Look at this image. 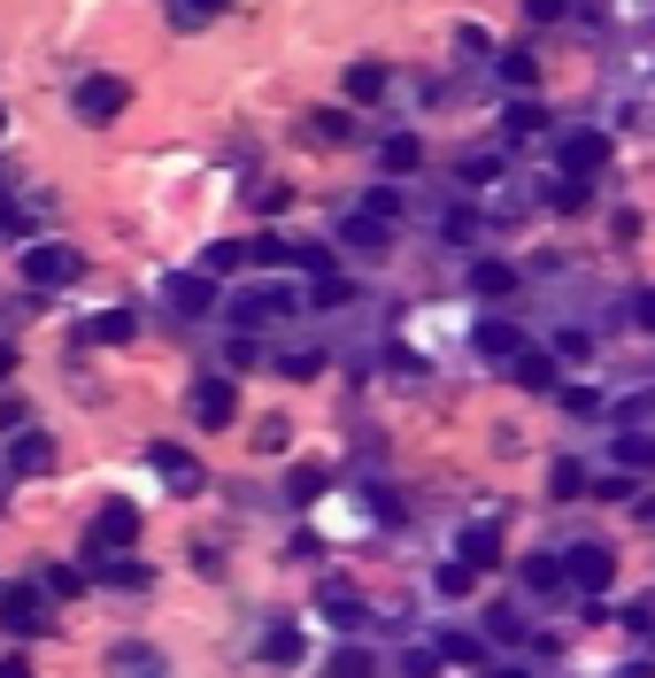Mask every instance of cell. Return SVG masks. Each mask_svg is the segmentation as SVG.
<instances>
[{"label":"cell","mask_w":655,"mask_h":678,"mask_svg":"<svg viewBox=\"0 0 655 678\" xmlns=\"http://www.w3.org/2000/svg\"><path fill=\"white\" fill-rule=\"evenodd\" d=\"M78 270H85L78 247H23V286H39V294H62Z\"/></svg>","instance_id":"1"},{"label":"cell","mask_w":655,"mask_h":678,"mask_svg":"<svg viewBox=\"0 0 655 678\" xmlns=\"http://www.w3.org/2000/svg\"><path fill=\"white\" fill-rule=\"evenodd\" d=\"M301 301H294V286H247L239 301H232V325L239 332H263V325H278V317H294Z\"/></svg>","instance_id":"2"},{"label":"cell","mask_w":655,"mask_h":678,"mask_svg":"<svg viewBox=\"0 0 655 678\" xmlns=\"http://www.w3.org/2000/svg\"><path fill=\"white\" fill-rule=\"evenodd\" d=\"M0 625L8 633H23V640H39L54 617H47V586H0Z\"/></svg>","instance_id":"3"},{"label":"cell","mask_w":655,"mask_h":678,"mask_svg":"<svg viewBox=\"0 0 655 678\" xmlns=\"http://www.w3.org/2000/svg\"><path fill=\"white\" fill-rule=\"evenodd\" d=\"M140 540V508L132 502H101V516H93V540H85V555H124Z\"/></svg>","instance_id":"4"},{"label":"cell","mask_w":655,"mask_h":678,"mask_svg":"<svg viewBox=\"0 0 655 678\" xmlns=\"http://www.w3.org/2000/svg\"><path fill=\"white\" fill-rule=\"evenodd\" d=\"M132 109V85L124 78H85L78 85V124H116Z\"/></svg>","instance_id":"5"},{"label":"cell","mask_w":655,"mask_h":678,"mask_svg":"<svg viewBox=\"0 0 655 678\" xmlns=\"http://www.w3.org/2000/svg\"><path fill=\"white\" fill-rule=\"evenodd\" d=\"M563 578H571L579 594H610V578H617V555H610V547H571V555H563Z\"/></svg>","instance_id":"6"},{"label":"cell","mask_w":655,"mask_h":678,"mask_svg":"<svg viewBox=\"0 0 655 678\" xmlns=\"http://www.w3.org/2000/svg\"><path fill=\"white\" fill-rule=\"evenodd\" d=\"M602 170H610V132L586 124V132L563 140V177H602Z\"/></svg>","instance_id":"7"},{"label":"cell","mask_w":655,"mask_h":678,"mask_svg":"<svg viewBox=\"0 0 655 678\" xmlns=\"http://www.w3.org/2000/svg\"><path fill=\"white\" fill-rule=\"evenodd\" d=\"M147 471L163 479L170 494H201V463H193L185 448H170V440H155V448H147Z\"/></svg>","instance_id":"8"},{"label":"cell","mask_w":655,"mask_h":678,"mask_svg":"<svg viewBox=\"0 0 655 678\" xmlns=\"http://www.w3.org/2000/svg\"><path fill=\"white\" fill-rule=\"evenodd\" d=\"M163 294H170V309H185V317H208L216 309V278L208 270H177Z\"/></svg>","instance_id":"9"},{"label":"cell","mask_w":655,"mask_h":678,"mask_svg":"<svg viewBox=\"0 0 655 678\" xmlns=\"http://www.w3.org/2000/svg\"><path fill=\"white\" fill-rule=\"evenodd\" d=\"M193 417H201V424H232V417H239L232 378H201V386H193Z\"/></svg>","instance_id":"10"},{"label":"cell","mask_w":655,"mask_h":678,"mask_svg":"<svg viewBox=\"0 0 655 678\" xmlns=\"http://www.w3.org/2000/svg\"><path fill=\"white\" fill-rule=\"evenodd\" d=\"M509 378H516L524 393H555V355H540V347H516V355H509Z\"/></svg>","instance_id":"11"},{"label":"cell","mask_w":655,"mask_h":678,"mask_svg":"<svg viewBox=\"0 0 655 678\" xmlns=\"http://www.w3.org/2000/svg\"><path fill=\"white\" fill-rule=\"evenodd\" d=\"M85 563H93L116 594H147V563H132V555H85Z\"/></svg>","instance_id":"12"},{"label":"cell","mask_w":655,"mask_h":678,"mask_svg":"<svg viewBox=\"0 0 655 678\" xmlns=\"http://www.w3.org/2000/svg\"><path fill=\"white\" fill-rule=\"evenodd\" d=\"M132 332H140V317H132V309H101V317L85 325V347H124Z\"/></svg>","instance_id":"13"},{"label":"cell","mask_w":655,"mask_h":678,"mask_svg":"<svg viewBox=\"0 0 655 678\" xmlns=\"http://www.w3.org/2000/svg\"><path fill=\"white\" fill-rule=\"evenodd\" d=\"M47 463H54V440L47 432H16L8 440V471H47Z\"/></svg>","instance_id":"14"},{"label":"cell","mask_w":655,"mask_h":678,"mask_svg":"<svg viewBox=\"0 0 655 678\" xmlns=\"http://www.w3.org/2000/svg\"><path fill=\"white\" fill-rule=\"evenodd\" d=\"M471 294H479V301H509V294H516V270H509V263H479V270H471Z\"/></svg>","instance_id":"15"},{"label":"cell","mask_w":655,"mask_h":678,"mask_svg":"<svg viewBox=\"0 0 655 678\" xmlns=\"http://www.w3.org/2000/svg\"><path fill=\"white\" fill-rule=\"evenodd\" d=\"M516 347H524V339H516V325H501V317H487V325H479V355H493V362H509Z\"/></svg>","instance_id":"16"},{"label":"cell","mask_w":655,"mask_h":678,"mask_svg":"<svg viewBox=\"0 0 655 678\" xmlns=\"http://www.w3.org/2000/svg\"><path fill=\"white\" fill-rule=\"evenodd\" d=\"M493 555H501V532H493V524H471V532H463V563H471V571H487Z\"/></svg>","instance_id":"17"},{"label":"cell","mask_w":655,"mask_h":678,"mask_svg":"<svg viewBox=\"0 0 655 678\" xmlns=\"http://www.w3.org/2000/svg\"><path fill=\"white\" fill-rule=\"evenodd\" d=\"M347 93L355 101H378L386 93V62H347Z\"/></svg>","instance_id":"18"},{"label":"cell","mask_w":655,"mask_h":678,"mask_svg":"<svg viewBox=\"0 0 655 678\" xmlns=\"http://www.w3.org/2000/svg\"><path fill=\"white\" fill-rule=\"evenodd\" d=\"M263 664H301V633L294 625H270L263 633Z\"/></svg>","instance_id":"19"},{"label":"cell","mask_w":655,"mask_h":678,"mask_svg":"<svg viewBox=\"0 0 655 678\" xmlns=\"http://www.w3.org/2000/svg\"><path fill=\"white\" fill-rule=\"evenodd\" d=\"M224 16V0H170V23L177 31H201V23H216Z\"/></svg>","instance_id":"20"},{"label":"cell","mask_w":655,"mask_h":678,"mask_svg":"<svg viewBox=\"0 0 655 678\" xmlns=\"http://www.w3.org/2000/svg\"><path fill=\"white\" fill-rule=\"evenodd\" d=\"M540 124H547V116H540V101H509V116H501V132H509V140H532Z\"/></svg>","instance_id":"21"},{"label":"cell","mask_w":655,"mask_h":678,"mask_svg":"<svg viewBox=\"0 0 655 678\" xmlns=\"http://www.w3.org/2000/svg\"><path fill=\"white\" fill-rule=\"evenodd\" d=\"M347 247H362V255H386V224H378V216H347Z\"/></svg>","instance_id":"22"},{"label":"cell","mask_w":655,"mask_h":678,"mask_svg":"<svg viewBox=\"0 0 655 678\" xmlns=\"http://www.w3.org/2000/svg\"><path fill=\"white\" fill-rule=\"evenodd\" d=\"M247 255H255V263H270V270H286V263H309V247H294V239H255Z\"/></svg>","instance_id":"23"},{"label":"cell","mask_w":655,"mask_h":678,"mask_svg":"<svg viewBox=\"0 0 655 678\" xmlns=\"http://www.w3.org/2000/svg\"><path fill=\"white\" fill-rule=\"evenodd\" d=\"M586 201H594V185H586V177H571V185H547V208H555V216H571V208H586Z\"/></svg>","instance_id":"24"},{"label":"cell","mask_w":655,"mask_h":678,"mask_svg":"<svg viewBox=\"0 0 655 678\" xmlns=\"http://www.w3.org/2000/svg\"><path fill=\"white\" fill-rule=\"evenodd\" d=\"M239 263H247V247H239V239H216V247L201 255V270H208V278H224V270H239Z\"/></svg>","instance_id":"25"},{"label":"cell","mask_w":655,"mask_h":678,"mask_svg":"<svg viewBox=\"0 0 655 678\" xmlns=\"http://www.w3.org/2000/svg\"><path fill=\"white\" fill-rule=\"evenodd\" d=\"M39 586H47L54 602H70V594H85V571H78V563H54V571H47Z\"/></svg>","instance_id":"26"},{"label":"cell","mask_w":655,"mask_h":678,"mask_svg":"<svg viewBox=\"0 0 655 678\" xmlns=\"http://www.w3.org/2000/svg\"><path fill=\"white\" fill-rule=\"evenodd\" d=\"M617 463H625V471H655V440L625 432V440H617Z\"/></svg>","instance_id":"27"},{"label":"cell","mask_w":655,"mask_h":678,"mask_svg":"<svg viewBox=\"0 0 655 678\" xmlns=\"http://www.w3.org/2000/svg\"><path fill=\"white\" fill-rule=\"evenodd\" d=\"M339 301H355V278H339V270H317V309H339Z\"/></svg>","instance_id":"28"},{"label":"cell","mask_w":655,"mask_h":678,"mask_svg":"<svg viewBox=\"0 0 655 678\" xmlns=\"http://www.w3.org/2000/svg\"><path fill=\"white\" fill-rule=\"evenodd\" d=\"M547 486H555V502H579V494H586V471H579V463H555Z\"/></svg>","instance_id":"29"},{"label":"cell","mask_w":655,"mask_h":678,"mask_svg":"<svg viewBox=\"0 0 655 678\" xmlns=\"http://www.w3.org/2000/svg\"><path fill=\"white\" fill-rule=\"evenodd\" d=\"M286 494H294V502H317V494H325V463H301V471L286 479Z\"/></svg>","instance_id":"30"},{"label":"cell","mask_w":655,"mask_h":678,"mask_svg":"<svg viewBox=\"0 0 655 678\" xmlns=\"http://www.w3.org/2000/svg\"><path fill=\"white\" fill-rule=\"evenodd\" d=\"M309 132H317L325 147H347V140H355V116H339V109H331V116H317V124H309Z\"/></svg>","instance_id":"31"},{"label":"cell","mask_w":655,"mask_h":678,"mask_svg":"<svg viewBox=\"0 0 655 678\" xmlns=\"http://www.w3.org/2000/svg\"><path fill=\"white\" fill-rule=\"evenodd\" d=\"M417 163H424V147H417L409 132H393V140H386V170H417Z\"/></svg>","instance_id":"32"},{"label":"cell","mask_w":655,"mask_h":678,"mask_svg":"<svg viewBox=\"0 0 655 678\" xmlns=\"http://www.w3.org/2000/svg\"><path fill=\"white\" fill-rule=\"evenodd\" d=\"M501 78H509V85H540V62H532V54H516V47H509V54H501Z\"/></svg>","instance_id":"33"},{"label":"cell","mask_w":655,"mask_h":678,"mask_svg":"<svg viewBox=\"0 0 655 678\" xmlns=\"http://www.w3.org/2000/svg\"><path fill=\"white\" fill-rule=\"evenodd\" d=\"M362 216H378V224H393V216H401V193H393V185H370V201H362Z\"/></svg>","instance_id":"34"},{"label":"cell","mask_w":655,"mask_h":678,"mask_svg":"<svg viewBox=\"0 0 655 678\" xmlns=\"http://www.w3.org/2000/svg\"><path fill=\"white\" fill-rule=\"evenodd\" d=\"M325 678H370V656H362V648H339L325 664Z\"/></svg>","instance_id":"35"},{"label":"cell","mask_w":655,"mask_h":678,"mask_svg":"<svg viewBox=\"0 0 655 678\" xmlns=\"http://www.w3.org/2000/svg\"><path fill=\"white\" fill-rule=\"evenodd\" d=\"M325 617L339 625V633H362V625H370V609H362V602H325Z\"/></svg>","instance_id":"36"},{"label":"cell","mask_w":655,"mask_h":678,"mask_svg":"<svg viewBox=\"0 0 655 678\" xmlns=\"http://www.w3.org/2000/svg\"><path fill=\"white\" fill-rule=\"evenodd\" d=\"M278 370H286V378H317V370H325V355H317V347H294Z\"/></svg>","instance_id":"37"},{"label":"cell","mask_w":655,"mask_h":678,"mask_svg":"<svg viewBox=\"0 0 655 678\" xmlns=\"http://www.w3.org/2000/svg\"><path fill=\"white\" fill-rule=\"evenodd\" d=\"M563 409H571V417H602V393H594V386H563Z\"/></svg>","instance_id":"38"},{"label":"cell","mask_w":655,"mask_h":678,"mask_svg":"<svg viewBox=\"0 0 655 678\" xmlns=\"http://www.w3.org/2000/svg\"><path fill=\"white\" fill-rule=\"evenodd\" d=\"M286 440H294V424H286V417H270V424L255 432V448H263V455H286Z\"/></svg>","instance_id":"39"},{"label":"cell","mask_w":655,"mask_h":678,"mask_svg":"<svg viewBox=\"0 0 655 678\" xmlns=\"http://www.w3.org/2000/svg\"><path fill=\"white\" fill-rule=\"evenodd\" d=\"M524 586H563V563H555V555H532V563H524Z\"/></svg>","instance_id":"40"},{"label":"cell","mask_w":655,"mask_h":678,"mask_svg":"<svg viewBox=\"0 0 655 678\" xmlns=\"http://www.w3.org/2000/svg\"><path fill=\"white\" fill-rule=\"evenodd\" d=\"M586 355H594L586 332H555V362H586Z\"/></svg>","instance_id":"41"},{"label":"cell","mask_w":655,"mask_h":678,"mask_svg":"<svg viewBox=\"0 0 655 678\" xmlns=\"http://www.w3.org/2000/svg\"><path fill=\"white\" fill-rule=\"evenodd\" d=\"M247 201H255V208H263V216H278V208H286V201H294V193H286V185H247Z\"/></svg>","instance_id":"42"},{"label":"cell","mask_w":655,"mask_h":678,"mask_svg":"<svg viewBox=\"0 0 655 678\" xmlns=\"http://www.w3.org/2000/svg\"><path fill=\"white\" fill-rule=\"evenodd\" d=\"M471 578H479L471 563H448V571H440V594H471Z\"/></svg>","instance_id":"43"},{"label":"cell","mask_w":655,"mask_h":678,"mask_svg":"<svg viewBox=\"0 0 655 678\" xmlns=\"http://www.w3.org/2000/svg\"><path fill=\"white\" fill-rule=\"evenodd\" d=\"M625 317H633L641 332H655V286H648V294H633V309H625Z\"/></svg>","instance_id":"44"},{"label":"cell","mask_w":655,"mask_h":678,"mask_svg":"<svg viewBox=\"0 0 655 678\" xmlns=\"http://www.w3.org/2000/svg\"><path fill=\"white\" fill-rule=\"evenodd\" d=\"M440 671V656H424V648H417V656H401V678H432Z\"/></svg>","instance_id":"45"},{"label":"cell","mask_w":655,"mask_h":678,"mask_svg":"<svg viewBox=\"0 0 655 678\" xmlns=\"http://www.w3.org/2000/svg\"><path fill=\"white\" fill-rule=\"evenodd\" d=\"M0 678H31V664H23V656H16V664H0Z\"/></svg>","instance_id":"46"},{"label":"cell","mask_w":655,"mask_h":678,"mask_svg":"<svg viewBox=\"0 0 655 678\" xmlns=\"http://www.w3.org/2000/svg\"><path fill=\"white\" fill-rule=\"evenodd\" d=\"M617 678H655V671H648V664H625V671H617Z\"/></svg>","instance_id":"47"},{"label":"cell","mask_w":655,"mask_h":678,"mask_svg":"<svg viewBox=\"0 0 655 678\" xmlns=\"http://www.w3.org/2000/svg\"><path fill=\"white\" fill-rule=\"evenodd\" d=\"M8 370H16V355H8V347H0V378H8Z\"/></svg>","instance_id":"48"},{"label":"cell","mask_w":655,"mask_h":678,"mask_svg":"<svg viewBox=\"0 0 655 678\" xmlns=\"http://www.w3.org/2000/svg\"><path fill=\"white\" fill-rule=\"evenodd\" d=\"M0 124H8V116H0Z\"/></svg>","instance_id":"49"}]
</instances>
